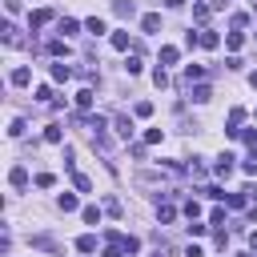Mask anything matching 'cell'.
<instances>
[{
	"label": "cell",
	"mask_w": 257,
	"mask_h": 257,
	"mask_svg": "<svg viewBox=\"0 0 257 257\" xmlns=\"http://www.w3.org/2000/svg\"><path fill=\"white\" fill-rule=\"evenodd\" d=\"M113 12H117L121 20H133V16H137V8H133V0H113Z\"/></svg>",
	"instance_id": "6da1fadb"
},
{
	"label": "cell",
	"mask_w": 257,
	"mask_h": 257,
	"mask_svg": "<svg viewBox=\"0 0 257 257\" xmlns=\"http://www.w3.org/2000/svg\"><path fill=\"white\" fill-rule=\"evenodd\" d=\"M213 173H217V177H229V173H233V157H229V153H221V157H217V165H213Z\"/></svg>",
	"instance_id": "7a4b0ae2"
},
{
	"label": "cell",
	"mask_w": 257,
	"mask_h": 257,
	"mask_svg": "<svg viewBox=\"0 0 257 257\" xmlns=\"http://www.w3.org/2000/svg\"><path fill=\"white\" fill-rule=\"evenodd\" d=\"M8 181H12V189H24V185H28V169H24V165H12Z\"/></svg>",
	"instance_id": "3957f363"
},
{
	"label": "cell",
	"mask_w": 257,
	"mask_h": 257,
	"mask_svg": "<svg viewBox=\"0 0 257 257\" xmlns=\"http://www.w3.org/2000/svg\"><path fill=\"white\" fill-rule=\"evenodd\" d=\"M48 20H52V8H37V12L28 16V24H32V28H44Z\"/></svg>",
	"instance_id": "277c9868"
},
{
	"label": "cell",
	"mask_w": 257,
	"mask_h": 257,
	"mask_svg": "<svg viewBox=\"0 0 257 257\" xmlns=\"http://www.w3.org/2000/svg\"><path fill=\"white\" fill-rule=\"evenodd\" d=\"M0 32H4V44H24V37H20V32H16V24H4V28H0Z\"/></svg>",
	"instance_id": "5b68a950"
},
{
	"label": "cell",
	"mask_w": 257,
	"mask_h": 257,
	"mask_svg": "<svg viewBox=\"0 0 257 257\" xmlns=\"http://www.w3.org/2000/svg\"><path fill=\"white\" fill-rule=\"evenodd\" d=\"M56 209H60V213H73V209H77V197H73V193H60V197H56Z\"/></svg>",
	"instance_id": "8992f818"
},
{
	"label": "cell",
	"mask_w": 257,
	"mask_h": 257,
	"mask_svg": "<svg viewBox=\"0 0 257 257\" xmlns=\"http://www.w3.org/2000/svg\"><path fill=\"white\" fill-rule=\"evenodd\" d=\"M77 249H81V253H96V237H92V233H81V237H77Z\"/></svg>",
	"instance_id": "52a82bcc"
},
{
	"label": "cell",
	"mask_w": 257,
	"mask_h": 257,
	"mask_svg": "<svg viewBox=\"0 0 257 257\" xmlns=\"http://www.w3.org/2000/svg\"><path fill=\"white\" fill-rule=\"evenodd\" d=\"M44 141H48V145H60V141H64V128H60V125H48V128H44Z\"/></svg>",
	"instance_id": "ba28073f"
},
{
	"label": "cell",
	"mask_w": 257,
	"mask_h": 257,
	"mask_svg": "<svg viewBox=\"0 0 257 257\" xmlns=\"http://www.w3.org/2000/svg\"><path fill=\"white\" fill-rule=\"evenodd\" d=\"M217 44H221L217 32H213V28H201V48H217Z\"/></svg>",
	"instance_id": "9c48e42d"
},
{
	"label": "cell",
	"mask_w": 257,
	"mask_h": 257,
	"mask_svg": "<svg viewBox=\"0 0 257 257\" xmlns=\"http://www.w3.org/2000/svg\"><path fill=\"white\" fill-rule=\"evenodd\" d=\"M81 217H85V225H101V209H96V205H85Z\"/></svg>",
	"instance_id": "30bf717a"
},
{
	"label": "cell",
	"mask_w": 257,
	"mask_h": 257,
	"mask_svg": "<svg viewBox=\"0 0 257 257\" xmlns=\"http://www.w3.org/2000/svg\"><path fill=\"white\" fill-rule=\"evenodd\" d=\"M113 125H117V133H121L125 141H128V137H133V121H128V117H117Z\"/></svg>",
	"instance_id": "8fae6325"
},
{
	"label": "cell",
	"mask_w": 257,
	"mask_h": 257,
	"mask_svg": "<svg viewBox=\"0 0 257 257\" xmlns=\"http://www.w3.org/2000/svg\"><path fill=\"white\" fill-rule=\"evenodd\" d=\"M8 81H12L16 88H24V85L32 81V73H28V69H12V77H8Z\"/></svg>",
	"instance_id": "7c38bea8"
},
{
	"label": "cell",
	"mask_w": 257,
	"mask_h": 257,
	"mask_svg": "<svg viewBox=\"0 0 257 257\" xmlns=\"http://www.w3.org/2000/svg\"><path fill=\"white\" fill-rule=\"evenodd\" d=\"M133 44H137V41H128V32H113V48L125 52V48H133Z\"/></svg>",
	"instance_id": "4fadbf2b"
},
{
	"label": "cell",
	"mask_w": 257,
	"mask_h": 257,
	"mask_svg": "<svg viewBox=\"0 0 257 257\" xmlns=\"http://www.w3.org/2000/svg\"><path fill=\"white\" fill-rule=\"evenodd\" d=\"M205 77V69H201V64H185V81L193 85V81H201Z\"/></svg>",
	"instance_id": "5bb4252c"
},
{
	"label": "cell",
	"mask_w": 257,
	"mask_h": 257,
	"mask_svg": "<svg viewBox=\"0 0 257 257\" xmlns=\"http://www.w3.org/2000/svg\"><path fill=\"white\" fill-rule=\"evenodd\" d=\"M141 28H145V32H157V28H161V16H157V12L141 16Z\"/></svg>",
	"instance_id": "9a60e30c"
},
{
	"label": "cell",
	"mask_w": 257,
	"mask_h": 257,
	"mask_svg": "<svg viewBox=\"0 0 257 257\" xmlns=\"http://www.w3.org/2000/svg\"><path fill=\"white\" fill-rule=\"evenodd\" d=\"M85 28L92 32V37H101V32H105V20H101V16H88V20H85Z\"/></svg>",
	"instance_id": "2e32d148"
},
{
	"label": "cell",
	"mask_w": 257,
	"mask_h": 257,
	"mask_svg": "<svg viewBox=\"0 0 257 257\" xmlns=\"http://www.w3.org/2000/svg\"><path fill=\"white\" fill-rule=\"evenodd\" d=\"M165 64H177V48H173V44L161 48V69H165Z\"/></svg>",
	"instance_id": "e0dca14e"
},
{
	"label": "cell",
	"mask_w": 257,
	"mask_h": 257,
	"mask_svg": "<svg viewBox=\"0 0 257 257\" xmlns=\"http://www.w3.org/2000/svg\"><path fill=\"white\" fill-rule=\"evenodd\" d=\"M77 109H92V88H81L77 92Z\"/></svg>",
	"instance_id": "ac0fdd59"
},
{
	"label": "cell",
	"mask_w": 257,
	"mask_h": 257,
	"mask_svg": "<svg viewBox=\"0 0 257 257\" xmlns=\"http://www.w3.org/2000/svg\"><path fill=\"white\" fill-rule=\"evenodd\" d=\"M141 69H145V64H141V56H128V60H125V73H128V77H137Z\"/></svg>",
	"instance_id": "d6986e66"
},
{
	"label": "cell",
	"mask_w": 257,
	"mask_h": 257,
	"mask_svg": "<svg viewBox=\"0 0 257 257\" xmlns=\"http://www.w3.org/2000/svg\"><path fill=\"white\" fill-rule=\"evenodd\" d=\"M32 245H37V249H48V253H52V249H56V241H52V237H48V233H41V237H32Z\"/></svg>",
	"instance_id": "ffe728a7"
},
{
	"label": "cell",
	"mask_w": 257,
	"mask_h": 257,
	"mask_svg": "<svg viewBox=\"0 0 257 257\" xmlns=\"http://www.w3.org/2000/svg\"><path fill=\"white\" fill-rule=\"evenodd\" d=\"M77 32H81L77 20H60V37H77Z\"/></svg>",
	"instance_id": "44dd1931"
},
{
	"label": "cell",
	"mask_w": 257,
	"mask_h": 257,
	"mask_svg": "<svg viewBox=\"0 0 257 257\" xmlns=\"http://www.w3.org/2000/svg\"><path fill=\"white\" fill-rule=\"evenodd\" d=\"M69 77H73L69 64H52V81H69Z\"/></svg>",
	"instance_id": "7402d4cb"
},
{
	"label": "cell",
	"mask_w": 257,
	"mask_h": 257,
	"mask_svg": "<svg viewBox=\"0 0 257 257\" xmlns=\"http://www.w3.org/2000/svg\"><path fill=\"white\" fill-rule=\"evenodd\" d=\"M245 201H249L245 189H241V193H229V205H233V209H245Z\"/></svg>",
	"instance_id": "603a6c76"
},
{
	"label": "cell",
	"mask_w": 257,
	"mask_h": 257,
	"mask_svg": "<svg viewBox=\"0 0 257 257\" xmlns=\"http://www.w3.org/2000/svg\"><path fill=\"white\" fill-rule=\"evenodd\" d=\"M157 217H161V225H165V221L177 217V209H173V205H157Z\"/></svg>",
	"instance_id": "cb8c5ba5"
},
{
	"label": "cell",
	"mask_w": 257,
	"mask_h": 257,
	"mask_svg": "<svg viewBox=\"0 0 257 257\" xmlns=\"http://www.w3.org/2000/svg\"><path fill=\"white\" fill-rule=\"evenodd\" d=\"M48 52L52 56H69V44H64V41H48Z\"/></svg>",
	"instance_id": "d4e9b609"
},
{
	"label": "cell",
	"mask_w": 257,
	"mask_h": 257,
	"mask_svg": "<svg viewBox=\"0 0 257 257\" xmlns=\"http://www.w3.org/2000/svg\"><path fill=\"white\" fill-rule=\"evenodd\" d=\"M73 185H77V189H81V193H88V189H92V181H88V177H85V173H73Z\"/></svg>",
	"instance_id": "484cf974"
},
{
	"label": "cell",
	"mask_w": 257,
	"mask_h": 257,
	"mask_svg": "<svg viewBox=\"0 0 257 257\" xmlns=\"http://www.w3.org/2000/svg\"><path fill=\"white\" fill-rule=\"evenodd\" d=\"M209 96H213L209 85H197V88H193V101H209Z\"/></svg>",
	"instance_id": "4316f807"
},
{
	"label": "cell",
	"mask_w": 257,
	"mask_h": 257,
	"mask_svg": "<svg viewBox=\"0 0 257 257\" xmlns=\"http://www.w3.org/2000/svg\"><path fill=\"white\" fill-rule=\"evenodd\" d=\"M193 20L205 24V20H209V4H193Z\"/></svg>",
	"instance_id": "83f0119b"
},
{
	"label": "cell",
	"mask_w": 257,
	"mask_h": 257,
	"mask_svg": "<svg viewBox=\"0 0 257 257\" xmlns=\"http://www.w3.org/2000/svg\"><path fill=\"white\" fill-rule=\"evenodd\" d=\"M153 85H157V88H165V85H169V73H165V69H157V73H153Z\"/></svg>",
	"instance_id": "f1b7e54d"
},
{
	"label": "cell",
	"mask_w": 257,
	"mask_h": 257,
	"mask_svg": "<svg viewBox=\"0 0 257 257\" xmlns=\"http://www.w3.org/2000/svg\"><path fill=\"white\" fill-rule=\"evenodd\" d=\"M185 217H189V221H197V217H201V205H197V201H189V205H185Z\"/></svg>",
	"instance_id": "f546056e"
},
{
	"label": "cell",
	"mask_w": 257,
	"mask_h": 257,
	"mask_svg": "<svg viewBox=\"0 0 257 257\" xmlns=\"http://www.w3.org/2000/svg\"><path fill=\"white\" fill-rule=\"evenodd\" d=\"M229 24H233V32H241V28H245V24H249V16H245V12H237V16H233V20H229Z\"/></svg>",
	"instance_id": "4dcf8cb0"
},
{
	"label": "cell",
	"mask_w": 257,
	"mask_h": 257,
	"mask_svg": "<svg viewBox=\"0 0 257 257\" xmlns=\"http://www.w3.org/2000/svg\"><path fill=\"white\" fill-rule=\"evenodd\" d=\"M37 185H41V189H52V185H56V177H52V173H41V177H37Z\"/></svg>",
	"instance_id": "1f68e13d"
},
{
	"label": "cell",
	"mask_w": 257,
	"mask_h": 257,
	"mask_svg": "<svg viewBox=\"0 0 257 257\" xmlns=\"http://www.w3.org/2000/svg\"><path fill=\"white\" fill-rule=\"evenodd\" d=\"M241 41H245L241 32H229V37H225V44H229V48H241Z\"/></svg>",
	"instance_id": "d6a6232c"
},
{
	"label": "cell",
	"mask_w": 257,
	"mask_h": 257,
	"mask_svg": "<svg viewBox=\"0 0 257 257\" xmlns=\"http://www.w3.org/2000/svg\"><path fill=\"white\" fill-rule=\"evenodd\" d=\"M205 197H213V201H221V197H225V189H217V185H205Z\"/></svg>",
	"instance_id": "836d02e7"
},
{
	"label": "cell",
	"mask_w": 257,
	"mask_h": 257,
	"mask_svg": "<svg viewBox=\"0 0 257 257\" xmlns=\"http://www.w3.org/2000/svg\"><path fill=\"white\" fill-rule=\"evenodd\" d=\"M37 101H41V105H44V101H52V88H48V85H41V88H37Z\"/></svg>",
	"instance_id": "e575fe53"
},
{
	"label": "cell",
	"mask_w": 257,
	"mask_h": 257,
	"mask_svg": "<svg viewBox=\"0 0 257 257\" xmlns=\"http://www.w3.org/2000/svg\"><path fill=\"white\" fill-rule=\"evenodd\" d=\"M241 169H245V173H249V177H253V173H257V149H253V157H249V161H245V165H241Z\"/></svg>",
	"instance_id": "d590c367"
},
{
	"label": "cell",
	"mask_w": 257,
	"mask_h": 257,
	"mask_svg": "<svg viewBox=\"0 0 257 257\" xmlns=\"http://www.w3.org/2000/svg\"><path fill=\"white\" fill-rule=\"evenodd\" d=\"M105 209H109L113 217H121V201H117V197H109V201H105Z\"/></svg>",
	"instance_id": "8d00e7d4"
},
{
	"label": "cell",
	"mask_w": 257,
	"mask_h": 257,
	"mask_svg": "<svg viewBox=\"0 0 257 257\" xmlns=\"http://www.w3.org/2000/svg\"><path fill=\"white\" fill-rule=\"evenodd\" d=\"M209 225H225V209H213L209 213Z\"/></svg>",
	"instance_id": "74e56055"
},
{
	"label": "cell",
	"mask_w": 257,
	"mask_h": 257,
	"mask_svg": "<svg viewBox=\"0 0 257 257\" xmlns=\"http://www.w3.org/2000/svg\"><path fill=\"white\" fill-rule=\"evenodd\" d=\"M165 4H169V8H181V4H185V0H165Z\"/></svg>",
	"instance_id": "f35d334b"
},
{
	"label": "cell",
	"mask_w": 257,
	"mask_h": 257,
	"mask_svg": "<svg viewBox=\"0 0 257 257\" xmlns=\"http://www.w3.org/2000/svg\"><path fill=\"white\" fill-rule=\"evenodd\" d=\"M249 245H253V249H257V233H249Z\"/></svg>",
	"instance_id": "ab89813d"
},
{
	"label": "cell",
	"mask_w": 257,
	"mask_h": 257,
	"mask_svg": "<svg viewBox=\"0 0 257 257\" xmlns=\"http://www.w3.org/2000/svg\"><path fill=\"white\" fill-rule=\"evenodd\" d=\"M249 85H253V88H257V73H249Z\"/></svg>",
	"instance_id": "60d3db41"
},
{
	"label": "cell",
	"mask_w": 257,
	"mask_h": 257,
	"mask_svg": "<svg viewBox=\"0 0 257 257\" xmlns=\"http://www.w3.org/2000/svg\"><path fill=\"white\" fill-rule=\"evenodd\" d=\"M237 257H249V253H237Z\"/></svg>",
	"instance_id": "b9f144b4"
}]
</instances>
